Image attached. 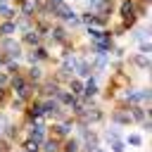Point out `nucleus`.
Listing matches in <instances>:
<instances>
[{
    "label": "nucleus",
    "mask_w": 152,
    "mask_h": 152,
    "mask_svg": "<svg viewBox=\"0 0 152 152\" xmlns=\"http://www.w3.org/2000/svg\"><path fill=\"white\" fill-rule=\"evenodd\" d=\"M55 14H57L59 19H66L69 24H78V17H76V12H74V10H69V7L64 5V2L55 7Z\"/></svg>",
    "instance_id": "obj_1"
},
{
    "label": "nucleus",
    "mask_w": 152,
    "mask_h": 152,
    "mask_svg": "<svg viewBox=\"0 0 152 152\" xmlns=\"http://www.w3.org/2000/svg\"><path fill=\"white\" fill-rule=\"evenodd\" d=\"M59 114H62V112H59V107H57L55 100L43 102V116H59Z\"/></svg>",
    "instance_id": "obj_2"
},
{
    "label": "nucleus",
    "mask_w": 152,
    "mask_h": 152,
    "mask_svg": "<svg viewBox=\"0 0 152 152\" xmlns=\"http://www.w3.org/2000/svg\"><path fill=\"white\" fill-rule=\"evenodd\" d=\"M2 48L7 50V55H10V57H21V50H19V45H17L14 40L5 38V40H2Z\"/></svg>",
    "instance_id": "obj_3"
},
{
    "label": "nucleus",
    "mask_w": 152,
    "mask_h": 152,
    "mask_svg": "<svg viewBox=\"0 0 152 152\" xmlns=\"http://www.w3.org/2000/svg\"><path fill=\"white\" fill-rule=\"evenodd\" d=\"M43 138H45V126H43V124L33 126V128H31V140H36V142H43Z\"/></svg>",
    "instance_id": "obj_4"
},
{
    "label": "nucleus",
    "mask_w": 152,
    "mask_h": 152,
    "mask_svg": "<svg viewBox=\"0 0 152 152\" xmlns=\"http://www.w3.org/2000/svg\"><path fill=\"white\" fill-rule=\"evenodd\" d=\"M76 64H78V57H66L64 64H62V69L66 74H76Z\"/></svg>",
    "instance_id": "obj_5"
},
{
    "label": "nucleus",
    "mask_w": 152,
    "mask_h": 152,
    "mask_svg": "<svg viewBox=\"0 0 152 152\" xmlns=\"http://www.w3.org/2000/svg\"><path fill=\"white\" fill-rule=\"evenodd\" d=\"M95 93H97V83H95V78H90V81L83 86V97H88V100H90Z\"/></svg>",
    "instance_id": "obj_6"
},
{
    "label": "nucleus",
    "mask_w": 152,
    "mask_h": 152,
    "mask_svg": "<svg viewBox=\"0 0 152 152\" xmlns=\"http://www.w3.org/2000/svg\"><path fill=\"white\" fill-rule=\"evenodd\" d=\"M112 119H114L116 124H131V121H133V116H128L126 112H114V114H112Z\"/></svg>",
    "instance_id": "obj_7"
},
{
    "label": "nucleus",
    "mask_w": 152,
    "mask_h": 152,
    "mask_svg": "<svg viewBox=\"0 0 152 152\" xmlns=\"http://www.w3.org/2000/svg\"><path fill=\"white\" fill-rule=\"evenodd\" d=\"M121 14H124L126 19H133V17H131V14H133V2H131V0H124V2H121Z\"/></svg>",
    "instance_id": "obj_8"
},
{
    "label": "nucleus",
    "mask_w": 152,
    "mask_h": 152,
    "mask_svg": "<svg viewBox=\"0 0 152 152\" xmlns=\"http://www.w3.org/2000/svg\"><path fill=\"white\" fill-rule=\"evenodd\" d=\"M14 28H17L14 21H5V24L0 26V33H2V36H10V33H14Z\"/></svg>",
    "instance_id": "obj_9"
},
{
    "label": "nucleus",
    "mask_w": 152,
    "mask_h": 152,
    "mask_svg": "<svg viewBox=\"0 0 152 152\" xmlns=\"http://www.w3.org/2000/svg\"><path fill=\"white\" fill-rule=\"evenodd\" d=\"M57 97H59L64 104H76V97H74L71 93H57Z\"/></svg>",
    "instance_id": "obj_10"
},
{
    "label": "nucleus",
    "mask_w": 152,
    "mask_h": 152,
    "mask_svg": "<svg viewBox=\"0 0 152 152\" xmlns=\"http://www.w3.org/2000/svg\"><path fill=\"white\" fill-rule=\"evenodd\" d=\"M83 119H86V121H97V119H100V112H97V109H86V112H83Z\"/></svg>",
    "instance_id": "obj_11"
},
{
    "label": "nucleus",
    "mask_w": 152,
    "mask_h": 152,
    "mask_svg": "<svg viewBox=\"0 0 152 152\" xmlns=\"http://www.w3.org/2000/svg\"><path fill=\"white\" fill-rule=\"evenodd\" d=\"M64 36H66V33H64V28H52V40H55V43H62V40H64Z\"/></svg>",
    "instance_id": "obj_12"
},
{
    "label": "nucleus",
    "mask_w": 152,
    "mask_h": 152,
    "mask_svg": "<svg viewBox=\"0 0 152 152\" xmlns=\"http://www.w3.org/2000/svg\"><path fill=\"white\" fill-rule=\"evenodd\" d=\"M86 145H88V150H95L97 147V138L93 133H86Z\"/></svg>",
    "instance_id": "obj_13"
},
{
    "label": "nucleus",
    "mask_w": 152,
    "mask_h": 152,
    "mask_svg": "<svg viewBox=\"0 0 152 152\" xmlns=\"http://www.w3.org/2000/svg\"><path fill=\"white\" fill-rule=\"evenodd\" d=\"M26 40H28L31 45H40V36H38V33H26Z\"/></svg>",
    "instance_id": "obj_14"
},
{
    "label": "nucleus",
    "mask_w": 152,
    "mask_h": 152,
    "mask_svg": "<svg viewBox=\"0 0 152 152\" xmlns=\"http://www.w3.org/2000/svg\"><path fill=\"white\" fill-rule=\"evenodd\" d=\"M71 90H74L76 95H81V93H83V83H81L78 78H76V81H71Z\"/></svg>",
    "instance_id": "obj_15"
},
{
    "label": "nucleus",
    "mask_w": 152,
    "mask_h": 152,
    "mask_svg": "<svg viewBox=\"0 0 152 152\" xmlns=\"http://www.w3.org/2000/svg\"><path fill=\"white\" fill-rule=\"evenodd\" d=\"M38 116H43V104H36V107H33V109H31V119H33V121H36V119H38Z\"/></svg>",
    "instance_id": "obj_16"
},
{
    "label": "nucleus",
    "mask_w": 152,
    "mask_h": 152,
    "mask_svg": "<svg viewBox=\"0 0 152 152\" xmlns=\"http://www.w3.org/2000/svg\"><path fill=\"white\" fill-rule=\"evenodd\" d=\"M17 93H19V97H21V100H26V97L31 95V88H28V86H21V88H19Z\"/></svg>",
    "instance_id": "obj_17"
},
{
    "label": "nucleus",
    "mask_w": 152,
    "mask_h": 152,
    "mask_svg": "<svg viewBox=\"0 0 152 152\" xmlns=\"http://www.w3.org/2000/svg\"><path fill=\"white\" fill-rule=\"evenodd\" d=\"M55 131H57V135H66V133H69V124H59Z\"/></svg>",
    "instance_id": "obj_18"
},
{
    "label": "nucleus",
    "mask_w": 152,
    "mask_h": 152,
    "mask_svg": "<svg viewBox=\"0 0 152 152\" xmlns=\"http://www.w3.org/2000/svg\"><path fill=\"white\" fill-rule=\"evenodd\" d=\"M0 14H2V17H12L14 12H12V7H10V5H0Z\"/></svg>",
    "instance_id": "obj_19"
},
{
    "label": "nucleus",
    "mask_w": 152,
    "mask_h": 152,
    "mask_svg": "<svg viewBox=\"0 0 152 152\" xmlns=\"http://www.w3.org/2000/svg\"><path fill=\"white\" fill-rule=\"evenodd\" d=\"M38 145H40V142H36V140H28V142H26V152H38Z\"/></svg>",
    "instance_id": "obj_20"
},
{
    "label": "nucleus",
    "mask_w": 152,
    "mask_h": 152,
    "mask_svg": "<svg viewBox=\"0 0 152 152\" xmlns=\"http://www.w3.org/2000/svg\"><path fill=\"white\" fill-rule=\"evenodd\" d=\"M12 86L19 90V88H21V86H26V83H24V78H21V76H14V78H12Z\"/></svg>",
    "instance_id": "obj_21"
},
{
    "label": "nucleus",
    "mask_w": 152,
    "mask_h": 152,
    "mask_svg": "<svg viewBox=\"0 0 152 152\" xmlns=\"http://www.w3.org/2000/svg\"><path fill=\"white\" fill-rule=\"evenodd\" d=\"M55 147H57L55 140H48V142H45V152H55Z\"/></svg>",
    "instance_id": "obj_22"
},
{
    "label": "nucleus",
    "mask_w": 152,
    "mask_h": 152,
    "mask_svg": "<svg viewBox=\"0 0 152 152\" xmlns=\"http://www.w3.org/2000/svg\"><path fill=\"white\" fill-rule=\"evenodd\" d=\"M76 147H78L76 140H69V142H66V152H76Z\"/></svg>",
    "instance_id": "obj_23"
},
{
    "label": "nucleus",
    "mask_w": 152,
    "mask_h": 152,
    "mask_svg": "<svg viewBox=\"0 0 152 152\" xmlns=\"http://www.w3.org/2000/svg\"><path fill=\"white\" fill-rule=\"evenodd\" d=\"M128 142H131V145H140L142 140H140V135H131V138H128Z\"/></svg>",
    "instance_id": "obj_24"
},
{
    "label": "nucleus",
    "mask_w": 152,
    "mask_h": 152,
    "mask_svg": "<svg viewBox=\"0 0 152 152\" xmlns=\"http://www.w3.org/2000/svg\"><path fill=\"white\" fill-rule=\"evenodd\" d=\"M138 64H140V66H147V57H145V55H138Z\"/></svg>",
    "instance_id": "obj_25"
},
{
    "label": "nucleus",
    "mask_w": 152,
    "mask_h": 152,
    "mask_svg": "<svg viewBox=\"0 0 152 152\" xmlns=\"http://www.w3.org/2000/svg\"><path fill=\"white\" fill-rule=\"evenodd\" d=\"M31 78L38 81V78H40V69H31Z\"/></svg>",
    "instance_id": "obj_26"
},
{
    "label": "nucleus",
    "mask_w": 152,
    "mask_h": 152,
    "mask_svg": "<svg viewBox=\"0 0 152 152\" xmlns=\"http://www.w3.org/2000/svg\"><path fill=\"white\" fill-rule=\"evenodd\" d=\"M140 50H142V52H150V43L142 40V43H140Z\"/></svg>",
    "instance_id": "obj_27"
},
{
    "label": "nucleus",
    "mask_w": 152,
    "mask_h": 152,
    "mask_svg": "<svg viewBox=\"0 0 152 152\" xmlns=\"http://www.w3.org/2000/svg\"><path fill=\"white\" fill-rule=\"evenodd\" d=\"M83 21H86V24H93V21H95V17H93V14H86V17H83Z\"/></svg>",
    "instance_id": "obj_28"
},
{
    "label": "nucleus",
    "mask_w": 152,
    "mask_h": 152,
    "mask_svg": "<svg viewBox=\"0 0 152 152\" xmlns=\"http://www.w3.org/2000/svg\"><path fill=\"white\" fill-rule=\"evenodd\" d=\"M109 140H112V142L119 140V133H116V131H109Z\"/></svg>",
    "instance_id": "obj_29"
},
{
    "label": "nucleus",
    "mask_w": 152,
    "mask_h": 152,
    "mask_svg": "<svg viewBox=\"0 0 152 152\" xmlns=\"http://www.w3.org/2000/svg\"><path fill=\"white\" fill-rule=\"evenodd\" d=\"M62 2H64V0H50V7L55 10V7H57V5H62Z\"/></svg>",
    "instance_id": "obj_30"
},
{
    "label": "nucleus",
    "mask_w": 152,
    "mask_h": 152,
    "mask_svg": "<svg viewBox=\"0 0 152 152\" xmlns=\"http://www.w3.org/2000/svg\"><path fill=\"white\" fill-rule=\"evenodd\" d=\"M5 126H7V119H5V116H0V133H2V128H5Z\"/></svg>",
    "instance_id": "obj_31"
},
{
    "label": "nucleus",
    "mask_w": 152,
    "mask_h": 152,
    "mask_svg": "<svg viewBox=\"0 0 152 152\" xmlns=\"http://www.w3.org/2000/svg\"><path fill=\"white\" fill-rule=\"evenodd\" d=\"M5 81H7V76H5V74H0V83H5Z\"/></svg>",
    "instance_id": "obj_32"
},
{
    "label": "nucleus",
    "mask_w": 152,
    "mask_h": 152,
    "mask_svg": "<svg viewBox=\"0 0 152 152\" xmlns=\"http://www.w3.org/2000/svg\"><path fill=\"white\" fill-rule=\"evenodd\" d=\"M5 59H7V57H5V55H0V64H5Z\"/></svg>",
    "instance_id": "obj_33"
},
{
    "label": "nucleus",
    "mask_w": 152,
    "mask_h": 152,
    "mask_svg": "<svg viewBox=\"0 0 152 152\" xmlns=\"http://www.w3.org/2000/svg\"><path fill=\"white\" fill-rule=\"evenodd\" d=\"M7 2H10V0H0V5H7Z\"/></svg>",
    "instance_id": "obj_34"
},
{
    "label": "nucleus",
    "mask_w": 152,
    "mask_h": 152,
    "mask_svg": "<svg viewBox=\"0 0 152 152\" xmlns=\"http://www.w3.org/2000/svg\"><path fill=\"white\" fill-rule=\"evenodd\" d=\"M93 152H104V150H97V147H95V150H93Z\"/></svg>",
    "instance_id": "obj_35"
},
{
    "label": "nucleus",
    "mask_w": 152,
    "mask_h": 152,
    "mask_svg": "<svg viewBox=\"0 0 152 152\" xmlns=\"http://www.w3.org/2000/svg\"><path fill=\"white\" fill-rule=\"evenodd\" d=\"M2 95H5V93H2V88H0V100H2Z\"/></svg>",
    "instance_id": "obj_36"
}]
</instances>
